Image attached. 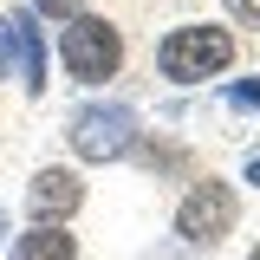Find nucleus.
Returning <instances> with one entry per match:
<instances>
[{
	"label": "nucleus",
	"instance_id": "nucleus-1",
	"mask_svg": "<svg viewBox=\"0 0 260 260\" xmlns=\"http://www.w3.org/2000/svg\"><path fill=\"white\" fill-rule=\"evenodd\" d=\"M234 32L215 26V20H182V26H169L156 39V72L169 85H208V78H221L228 65H234Z\"/></svg>",
	"mask_w": 260,
	"mask_h": 260
},
{
	"label": "nucleus",
	"instance_id": "nucleus-2",
	"mask_svg": "<svg viewBox=\"0 0 260 260\" xmlns=\"http://www.w3.org/2000/svg\"><path fill=\"white\" fill-rule=\"evenodd\" d=\"M59 65L72 85H104L124 65V32L111 20H98V13H72L59 26Z\"/></svg>",
	"mask_w": 260,
	"mask_h": 260
},
{
	"label": "nucleus",
	"instance_id": "nucleus-3",
	"mask_svg": "<svg viewBox=\"0 0 260 260\" xmlns=\"http://www.w3.org/2000/svg\"><path fill=\"white\" fill-rule=\"evenodd\" d=\"M137 111L117 104V98H104V104H78L72 111V124H65V143H72V156L78 162H124L137 150Z\"/></svg>",
	"mask_w": 260,
	"mask_h": 260
},
{
	"label": "nucleus",
	"instance_id": "nucleus-4",
	"mask_svg": "<svg viewBox=\"0 0 260 260\" xmlns=\"http://www.w3.org/2000/svg\"><path fill=\"white\" fill-rule=\"evenodd\" d=\"M234 221H241V195H234V182H221V176H202V182L176 202V234H182V247H221L228 234H234Z\"/></svg>",
	"mask_w": 260,
	"mask_h": 260
},
{
	"label": "nucleus",
	"instance_id": "nucleus-5",
	"mask_svg": "<svg viewBox=\"0 0 260 260\" xmlns=\"http://www.w3.org/2000/svg\"><path fill=\"white\" fill-rule=\"evenodd\" d=\"M26 208H32V221H72V215L85 208L78 169H39L26 182Z\"/></svg>",
	"mask_w": 260,
	"mask_h": 260
},
{
	"label": "nucleus",
	"instance_id": "nucleus-6",
	"mask_svg": "<svg viewBox=\"0 0 260 260\" xmlns=\"http://www.w3.org/2000/svg\"><path fill=\"white\" fill-rule=\"evenodd\" d=\"M13 20V59H20V78H26V91L39 98L46 91V32H39V13L20 7V13H7Z\"/></svg>",
	"mask_w": 260,
	"mask_h": 260
},
{
	"label": "nucleus",
	"instance_id": "nucleus-7",
	"mask_svg": "<svg viewBox=\"0 0 260 260\" xmlns=\"http://www.w3.org/2000/svg\"><path fill=\"white\" fill-rule=\"evenodd\" d=\"M7 260H78V234L65 221H32L26 234H13Z\"/></svg>",
	"mask_w": 260,
	"mask_h": 260
},
{
	"label": "nucleus",
	"instance_id": "nucleus-8",
	"mask_svg": "<svg viewBox=\"0 0 260 260\" xmlns=\"http://www.w3.org/2000/svg\"><path fill=\"white\" fill-rule=\"evenodd\" d=\"M228 111H260V78H241V85H228L221 91Z\"/></svg>",
	"mask_w": 260,
	"mask_h": 260
},
{
	"label": "nucleus",
	"instance_id": "nucleus-9",
	"mask_svg": "<svg viewBox=\"0 0 260 260\" xmlns=\"http://www.w3.org/2000/svg\"><path fill=\"white\" fill-rule=\"evenodd\" d=\"M32 13H52V20H72V13H85V0H32Z\"/></svg>",
	"mask_w": 260,
	"mask_h": 260
},
{
	"label": "nucleus",
	"instance_id": "nucleus-10",
	"mask_svg": "<svg viewBox=\"0 0 260 260\" xmlns=\"http://www.w3.org/2000/svg\"><path fill=\"white\" fill-rule=\"evenodd\" d=\"M228 20H241V26H260V0H221Z\"/></svg>",
	"mask_w": 260,
	"mask_h": 260
},
{
	"label": "nucleus",
	"instance_id": "nucleus-11",
	"mask_svg": "<svg viewBox=\"0 0 260 260\" xmlns=\"http://www.w3.org/2000/svg\"><path fill=\"white\" fill-rule=\"evenodd\" d=\"M7 72H13V20L0 13V78H7Z\"/></svg>",
	"mask_w": 260,
	"mask_h": 260
},
{
	"label": "nucleus",
	"instance_id": "nucleus-12",
	"mask_svg": "<svg viewBox=\"0 0 260 260\" xmlns=\"http://www.w3.org/2000/svg\"><path fill=\"white\" fill-rule=\"evenodd\" d=\"M247 182H254V189H260V156H254V162H247Z\"/></svg>",
	"mask_w": 260,
	"mask_h": 260
},
{
	"label": "nucleus",
	"instance_id": "nucleus-13",
	"mask_svg": "<svg viewBox=\"0 0 260 260\" xmlns=\"http://www.w3.org/2000/svg\"><path fill=\"white\" fill-rule=\"evenodd\" d=\"M7 234H13V228H7V208H0V247H7Z\"/></svg>",
	"mask_w": 260,
	"mask_h": 260
},
{
	"label": "nucleus",
	"instance_id": "nucleus-14",
	"mask_svg": "<svg viewBox=\"0 0 260 260\" xmlns=\"http://www.w3.org/2000/svg\"><path fill=\"white\" fill-rule=\"evenodd\" d=\"M247 260H260V247H254V254H247Z\"/></svg>",
	"mask_w": 260,
	"mask_h": 260
}]
</instances>
